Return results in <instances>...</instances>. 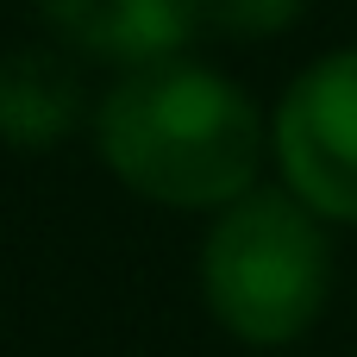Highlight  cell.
<instances>
[{
    "label": "cell",
    "instance_id": "4",
    "mask_svg": "<svg viewBox=\"0 0 357 357\" xmlns=\"http://www.w3.org/2000/svg\"><path fill=\"white\" fill-rule=\"evenodd\" d=\"M38 13L69 50L119 69L182 56L195 38V0H38Z\"/></svg>",
    "mask_w": 357,
    "mask_h": 357
},
{
    "label": "cell",
    "instance_id": "5",
    "mask_svg": "<svg viewBox=\"0 0 357 357\" xmlns=\"http://www.w3.org/2000/svg\"><path fill=\"white\" fill-rule=\"evenodd\" d=\"M82 126V75L38 44L0 50V144L56 151Z\"/></svg>",
    "mask_w": 357,
    "mask_h": 357
},
{
    "label": "cell",
    "instance_id": "3",
    "mask_svg": "<svg viewBox=\"0 0 357 357\" xmlns=\"http://www.w3.org/2000/svg\"><path fill=\"white\" fill-rule=\"evenodd\" d=\"M276 157L289 195L320 220L357 226V44L295 75L276 107Z\"/></svg>",
    "mask_w": 357,
    "mask_h": 357
},
{
    "label": "cell",
    "instance_id": "6",
    "mask_svg": "<svg viewBox=\"0 0 357 357\" xmlns=\"http://www.w3.org/2000/svg\"><path fill=\"white\" fill-rule=\"evenodd\" d=\"M307 0H195V31L220 38H276L301 19Z\"/></svg>",
    "mask_w": 357,
    "mask_h": 357
},
{
    "label": "cell",
    "instance_id": "2",
    "mask_svg": "<svg viewBox=\"0 0 357 357\" xmlns=\"http://www.w3.org/2000/svg\"><path fill=\"white\" fill-rule=\"evenodd\" d=\"M333 289V245L320 213L289 188H251L213 213L201 238L207 314L251 351L295 345Z\"/></svg>",
    "mask_w": 357,
    "mask_h": 357
},
{
    "label": "cell",
    "instance_id": "1",
    "mask_svg": "<svg viewBox=\"0 0 357 357\" xmlns=\"http://www.w3.org/2000/svg\"><path fill=\"white\" fill-rule=\"evenodd\" d=\"M94 144L132 195L182 213L232 207L264 169V119L251 94L188 56L126 69L94 107Z\"/></svg>",
    "mask_w": 357,
    "mask_h": 357
}]
</instances>
